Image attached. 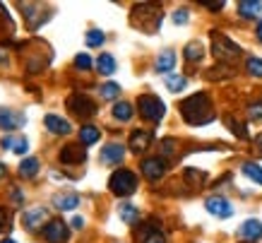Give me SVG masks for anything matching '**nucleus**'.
<instances>
[{"mask_svg":"<svg viewBox=\"0 0 262 243\" xmlns=\"http://www.w3.org/2000/svg\"><path fill=\"white\" fill-rule=\"evenodd\" d=\"M205 207H207L209 214H214V217H219V219H229L231 214H233V205H231L226 197H222V195L207 197Z\"/></svg>","mask_w":262,"mask_h":243,"instance_id":"6","label":"nucleus"},{"mask_svg":"<svg viewBox=\"0 0 262 243\" xmlns=\"http://www.w3.org/2000/svg\"><path fill=\"white\" fill-rule=\"evenodd\" d=\"M173 22L176 24H188V10H178V12H173Z\"/></svg>","mask_w":262,"mask_h":243,"instance_id":"34","label":"nucleus"},{"mask_svg":"<svg viewBox=\"0 0 262 243\" xmlns=\"http://www.w3.org/2000/svg\"><path fill=\"white\" fill-rule=\"evenodd\" d=\"M248 116H250V120H262V104H250Z\"/></svg>","mask_w":262,"mask_h":243,"instance_id":"33","label":"nucleus"},{"mask_svg":"<svg viewBox=\"0 0 262 243\" xmlns=\"http://www.w3.org/2000/svg\"><path fill=\"white\" fill-rule=\"evenodd\" d=\"M212 53L216 55V60H236L241 55V46L233 44V41L226 36V34H219V32H212Z\"/></svg>","mask_w":262,"mask_h":243,"instance_id":"3","label":"nucleus"},{"mask_svg":"<svg viewBox=\"0 0 262 243\" xmlns=\"http://www.w3.org/2000/svg\"><path fill=\"white\" fill-rule=\"evenodd\" d=\"M164 82H166V89L168 92H183V89H185V85H188V79L183 77V75H166V79H164Z\"/></svg>","mask_w":262,"mask_h":243,"instance_id":"24","label":"nucleus"},{"mask_svg":"<svg viewBox=\"0 0 262 243\" xmlns=\"http://www.w3.org/2000/svg\"><path fill=\"white\" fill-rule=\"evenodd\" d=\"M0 147L10 149V152H15V154H24V152L29 149V142H27V137H22V135H5V137L0 140Z\"/></svg>","mask_w":262,"mask_h":243,"instance_id":"13","label":"nucleus"},{"mask_svg":"<svg viewBox=\"0 0 262 243\" xmlns=\"http://www.w3.org/2000/svg\"><path fill=\"white\" fill-rule=\"evenodd\" d=\"M99 128H94V126H84L80 130V140H82V145H94L96 140H99Z\"/></svg>","mask_w":262,"mask_h":243,"instance_id":"27","label":"nucleus"},{"mask_svg":"<svg viewBox=\"0 0 262 243\" xmlns=\"http://www.w3.org/2000/svg\"><path fill=\"white\" fill-rule=\"evenodd\" d=\"M123 157H125V147L123 145H118V142H111V145H106V147L101 149V161L103 164H120L123 161Z\"/></svg>","mask_w":262,"mask_h":243,"instance_id":"10","label":"nucleus"},{"mask_svg":"<svg viewBox=\"0 0 262 243\" xmlns=\"http://www.w3.org/2000/svg\"><path fill=\"white\" fill-rule=\"evenodd\" d=\"M36 171H39V159L36 157L24 159L22 164H19V176H22V178H34Z\"/></svg>","mask_w":262,"mask_h":243,"instance_id":"22","label":"nucleus"},{"mask_svg":"<svg viewBox=\"0 0 262 243\" xmlns=\"http://www.w3.org/2000/svg\"><path fill=\"white\" fill-rule=\"evenodd\" d=\"M72 227H75V229H82V227H84V219H82V217H75V219H72Z\"/></svg>","mask_w":262,"mask_h":243,"instance_id":"38","label":"nucleus"},{"mask_svg":"<svg viewBox=\"0 0 262 243\" xmlns=\"http://www.w3.org/2000/svg\"><path fill=\"white\" fill-rule=\"evenodd\" d=\"M137 111H140V116L147 118V120H161L164 118V113H166V106H164V102H161L159 96L154 94H142L140 99H137Z\"/></svg>","mask_w":262,"mask_h":243,"instance_id":"4","label":"nucleus"},{"mask_svg":"<svg viewBox=\"0 0 262 243\" xmlns=\"http://www.w3.org/2000/svg\"><path fill=\"white\" fill-rule=\"evenodd\" d=\"M120 219L125 221V224H135L140 219V210H137L135 205H120Z\"/></svg>","mask_w":262,"mask_h":243,"instance_id":"25","label":"nucleus"},{"mask_svg":"<svg viewBox=\"0 0 262 243\" xmlns=\"http://www.w3.org/2000/svg\"><path fill=\"white\" fill-rule=\"evenodd\" d=\"M5 227H8V212L0 207V231H3Z\"/></svg>","mask_w":262,"mask_h":243,"instance_id":"36","label":"nucleus"},{"mask_svg":"<svg viewBox=\"0 0 262 243\" xmlns=\"http://www.w3.org/2000/svg\"><path fill=\"white\" fill-rule=\"evenodd\" d=\"M185 60H190V63H198V60H202V55H205V48H202V44L200 41H190L188 46H185Z\"/></svg>","mask_w":262,"mask_h":243,"instance_id":"21","label":"nucleus"},{"mask_svg":"<svg viewBox=\"0 0 262 243\" xmlns=\"http://www.w3.org/2000/svg\"><path fill=\"white\" fill-rule=\"evenodd\" d=\"M43 123H46V128L48 130H51V133L53 135H68L72 130L70 128V123H68V120H65V118H60V116H53V113H48L46 116V120H43Z\"/></svg>","mask_w":262,"mask_h":243,"instance_id":"15","label":"nucleus"},{"mask_svg":"<svg viewBox=\"0 0 262 243\" xmlns=\"http://www.w3.org/2000/svg\"><path fill=\"white\" fill-rule=\"evenodd\" d=\"M113 118H116V120H123V123L130 120V118H133V106L127 102H116L113 104Z\"/></svg>","mask_w":262,"mask_h":243,"instance_id":"23","label":"nucleus"},{"mask_svg":"<svg viewBox=\"0 0 262 243\" xmlns=\"http://www.w3.org/2000/svg\"><path fill=\"white\" fill-rule=\"evenodd\" d=\"M75 65H77L80 70H89V68H92V58H89L87 53H80L75 58Z\"/></svg>","mask_w":262,"mask_h":243,"instance_id":"32","label":"nucleus"},{"mask_svg":"<svg viewBox=\"0 0 262 243\" xmlns=\"http://www.w3.org/2000/svg\"><path fill=\"white\" fill-rule=\"evenodd\" d=\"M238 234L243 236V238H248V241H257V238H262V221H257V219L243 221V227L238 229Z\"/></svg>","mask_w":262,"mask_h":243,"instance_id":"16","label":"nucleus"},{"mask_svg":"<svg viewBox=\"0 0 262 243\" xmlns=\"http://www.w3.org/2000/svg\"><path fill=\"white\" fill-rule=\"evenodd\" d=\"M5 176V164H0V178Z\"/></svg>","mask_w":262,"mask_h":243,"instance_id":"42","label":"nucleus"},{"mask_svg":"<svg viewBox=\"0 0 262 243\" xmlns=\"http://www.w3.org/2000/svg\"><path fill=\"white\" fill-rule=\"evenodd\" d=\"M99 92H101L103 99H116V96H118V92H120V87L116 85V82H106Z\"/></svg>","mask_w":262,"mask_h":243,"instance_id":"30","label":"nucleus"},{"mask_svg":"<svg viewBox=\"0 0 262 243\" xmlns=\"http://www.w3.org/2000/svg\"><path fill=\"white\" fill-rule=\"evenodd\" d=\"M255 147L262 152V135H257V137H255Z\"/></svg>","mask_w":262,"mask_h":243,"instance_id":"40","label":"nucleus"},{"mask_svg":"<svg viewBox=\"0 0 262 243\" xmlns=\"http://www.w3.org/2000/svg\"><path fill=\"white\" fill-rule=\"evenodd\" d=\"M257 39H260V41H262V22H260V24H257Z\"/></svg>","mask_w":262,"mask_h":243,"instance_id":"41","label":"nucleus"},{"mask_svg":"<svg viewBox=\"0 0 262 243\" xmlns=\"http://www.w3.org/2000/svg\"><path fill=\"white\" fill-rule=\"evenodd\" d=\"M185 178H188V180H205V173H202V171H192V169H188V171H185Z\"/></svg>","mask_w":262,"mask_h":243,"instance_id":"35","label":"nucleus"},{"mask_svg":"<svg viewBox=\"0 0 262 243\" xmlns=\"http://www.w3.org/2000/svg\"><path fill=\"white\" fill-rule=\"evenodd\" d=\"M246 68H248V72H250V75L262 77V60H260V58H248Z\"/></svg>","mask_w":262,"mask_h":243,"instance_id":"31","label":"nucleus"},{"mask_svg":"<svg viewBox=\"0 0 262 243\" xmlns=\"http://www.w3.org/2000/svg\"><path fill=\"white\" fill-rule=\"evenodd\" d=\"M161 147H164V154H171V152H173V140H164V145H161Z\"/></svg>","mask_w":262,"mask_h":243,"instance_id":"37","label":"nucleus"},{"mask_svg":"<svg viewBox=\"0 0 262 243\" xmlns=\"http://www.w3.org/2000/svg\"><path fill=\"white\" fill-rule=\"evenodd\" d=\"M53 207L60 212H70L75 207H80V195L77 193H58V195H53Z\"/></svg>","mask_w":262,"mask_h":243,"instance_id":"12","label":"nucleus"},{"mask_svg":"<svg viewBox=\"0 0 262 243\" xmlns=\"http://www.w3.org/2000/svg\"><path fill=\"white\" fill-rule=\"evenodd\" d=\"M0 243H15V241H12V238H5V241H0Z\"/></svg>","mask_w":262,"mask_h":243,"instance_id":"43","label":"nucleus"},{"mask_svg":"<svg viewBox=\"0 0 262 243\" xmlns=\"http://www.w3.org/2000/svg\"><path fill=\"white\" fill-rule=\"evenodd\" d=\"M149 142H151L149 130H135V133L130 135V149L133 152H144V149L149 147Z\"/></svg>","mask_w":262,"mask_h":243,"instance_id":"17","label":"nucleus"},{"mask_svg":"<svg viewBox=\"0 0 262 243\" xmlns=\"http://www.w3.org/2000/svg\"><path fill=\"white\" fill-rule=\"evenodd\" d=\"M68 109L72 111V116H77V118H89L96 113L94 102L84 94H72L70 99H68Z\"/></svg>","mask_w":262,"mask_h":243,"instance_id":"5","label":"nucleus"},{"mask_svg":"<svg viewBox=\"0 0 262 243\" xmlns=\"http://www.w3.org/2000/svg\"><path fill=\"white\" fill-rule=\"evenodd\" d=\"M22 221L29 231H34V229H39L41 224L46 221V210H43V207H32V210H27L22 214Z\"/></svg>","mask_w":262,"mask_h":243,"instance_id":"14","label":"nucleus"},{"mask_svg":"<svg viewBox=\"0 0 262 243\" xmlns=\"http://www.w3.org/2000/svg\"><path fill=\"white\" fill-rule=\"evenodd\" d=\"M142 173H144V178H149V180H159L164 173H166V161L161 157H151V159H144L142 161Z\"/></svg>","mask_w":262,"mask_h":243,"instance_id":"7","label":"nucleus"},{"mask_svg":"<svg viewBox=\"0 0 262 243\" xmlns=\"http://www.w3.org/2000/svg\"><path fill=\"white\" fill-rule=\"evenodd\" d=\"M43 236L48 243H65L68 241V224L65 221H48L43 227Z\"/></svg>","mask_w":262,"mask_h":243,"instance_id":"8","label":"nucleus"},{"mask_svg":"<svg viewBox=\"0 0 262 243\" xmlns=\"http://www.w3.org/2000/svg\"><path fill=\"white\" fill-rule=\"evenodd\" d=\"M260 12H262L260 0H243V3H238V15L243 19H255Z\"/></svg>","mask_w":262,"mask_h":243,"instance_id":"18","label":"nucleus"},{"mask_svg":"<svg viewBox=\"0 0 262 243\" xmlns=\"http://www.w3.org/2000/svg\"><path fill=\"white\" fill-rule=\"evenodd\" d=\"M207 8H209V10H222V8H224V3H209Z\"/></svg>","mask_w":262,"mask_h":243,"instance_id":"39","label":"nucleus"},{"mask_svg":"<svg viewBox=\"0 0 262 243\" xmlns=\"http://www.w3.org/2000/svg\"><path fill=\"white\" fill-rule=\"evenodd\" d=\"M243 173H246L250 180H255V183H260V186H262V166L260 164L246 161V164H243Z\"/></svg>","mask_w":262,"mask_h":243,"instance_id":"26","label":"nucleus"},{"mask_svg":"<svg viewBox=\"0 0 262 243\" xmlns=\"http://www.w3.org/2000/svg\"><path fill=\"white\" fill-rule=\"evenodd\" d=\"M154 68H157V72H171L176 68V53L173 51H161Z\"/></svg>","mask_w":262,"mask_h":243,"instance_id":"19","label":"nucleus"},{"mask_svg":"<svg viewBox=\"0 0 262 243\" xmlns=\"http://www.w3.org/2000/svg\"><path fill=\"white\" fill-rule=\"evenodd\" d=\"M84 159H87V152L80 145H68V147L60 149V161L63 164H82Z\"/></svg>","mask_w":262,"mask_h":243,"instance_id":"11","label":"nucleus"},{"mask_svg":"<svg viewBox=\"0 0 262 243\" xmlns=\"http://www.w3.org/2000/svg\"><path fill=\"white\" fill-rule=\"evenodd\" d=\"M181 113L190 126H205L209 120H214V111L207 94H192L181 104Z\"/></svg>","mask_w":262,"mask_h":243,"instance_id":"1","label":"nucleus"},{"mask_svg":"<svg viewBox=\"0 0 262 243\" xmlns=\"http://www.w3.org/2000/svg\"><path fill=\"white\" fill-rule=\"evenodd\" d=\"M140 238H142V243H166V236L159 229H147L144 234H140Z\"/></svg>","mask_w":262,"mask_h":243,"instance_id":"28","label":"nucleus"},{"mask_svg":"<svg viewBox=\"0 0 262 243\" xmlns=\"http://www.w3.org/2000/svg\"><path fill=\"white\" fill-rule=\"evenodd\" d=\"M96 70L101 72V75H113L116 72V58H113L111 53H101L99 55V60H96Z\"/></svg>","mask_w":262,"mask_h":243,"instance_id":"20","label":"nucleus"},{"mask_svg":"<svg viewBox=\"0 0 262 243\" xmlns=\"http://www.w3.org/2000/svg\"><path fill=\"white\" fill-rule=\"evenodd\" d=\"M27 118L19 113V111L12 109H0V130H17V128L24 126Z\"/></svg>","mask_w":262,"mask_h":243,"instance_id":"9","label":"nucleus"},{"mask_svg":"<svg viewBox=\"0 0 262 243\" xmlns=\"http://www.w3.org/2000/svg\"><path fill=\"white\" fill-rule=\"evenodd\" d=\"M0 60H3V53H0Z\"/></svg>","mask_w":262,"mask_h":243,"instance_id":"44","label":"nucleus"},{"mask_svg":"<svg viewBox=\"0 0 262 243\" xmlns=\"http://www.w3.org/2000/svg\"><path fill=\"white\" fill-rule=\"evenodd\" d=\"M103 41H106L103 32H99V29H89V32H87V46L96 48V46H101Z\"/></svg>","mask_w":262,"mask_h":243,"instance_id":"29","label":"nucleus"},{"mask_svg":"<svg viewBox=\"0 0 262 243\" xmlns=\"http://www.w3.org/2000/svg\"><path fill=\"white\" fill-rule=\"evenodd\" d=\"M108 188H111L113 195H118V197L133 195L137 190V176L133 171H127V169H118L111 176V180H108Z\"/></svg>","mask_w":262,"mask_h":243,"instance_id":"2","label":"nucleus"}]
</instances>
